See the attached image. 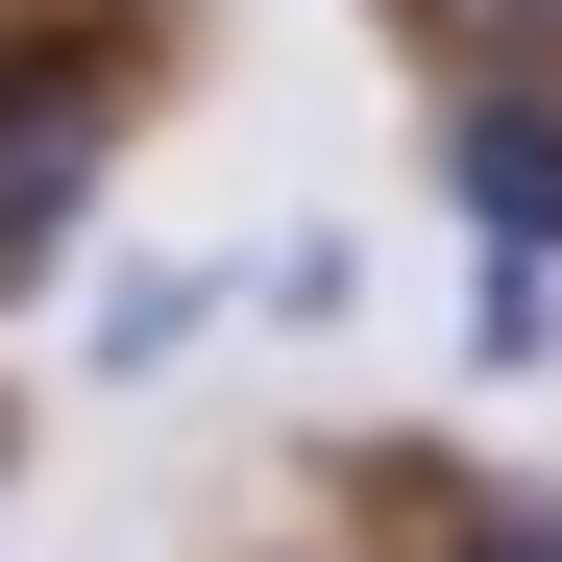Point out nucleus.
Segmentation results:
<instances>
[{"mask_svg":"<svg viewBox=\"0 0 562 562\" xmlns=\"http://www.w3.org/2000/svg\"><path fill=\"white\" fill-rule=\"evenodd\" d=\"M440 196L490 269H562V74H490V99H440Z\"/></svg>","mask_w":562,"mask_h":562,"instance_id":"2","label":"nucleus"},{"mask_svg":"<svg viewBox=\"0 0 562 562\" xmlns=\"http://www.w3.org/2000/svg\"><path fill=\"white\" fill-rule=\"evenodd\" d=\"M416 562H562V490H440Z\"/></svg>","mask_w":562,"mask_h":562,"instance_id":"5","label":"nucleus"},{"mask_svg":"<svg viewBox=\"0 0 562 562\" xmlns=\"http://www.w3.org/2000/svg\"><path fill=\"white\" fill-rule=\"evenodd\" d=\"M392 25L440 49V99H490V74H562V0H392Z\"/></svg>","mask_w":562,"mask_h":562,"instance_id":"3","label":"nucleus"},{"mask_svg":"<svg viewBox=\"0 0 562 562\" xmlns=\"http://www.w3.org/2000/svg\"><path fill=\"white\" fill-rule=\"evenodd\" d=\"M147 123V0H0V294H49Z\"/></svg>","mask_w":562,"mask_h":562,"instance_id":"1","label":"nucleus"},{"mask_svg":"<svg viewBox=\"0 0 562 562\" xmlns=\"http://www.w3.org/2000/svg\"><path fill=\"white\" fill-rule=\"evenodd\" d=\"M0 464H25V440H0Z\"/></svg>","mask_w":562,"mask_h":562,"instance_id":"7","label":"nucleus"},{"mask_svg":"<svg viewBox=\"0 0 562 562\" xmlns=\"http://www.w3.org/2000/svg\"><path fill=\"white\" fill-rule=\"evenodd\" d=\"M171 342H221V269H123L99 294V367H171Z\"/></svg>","mask_w":562,"mask_h":562,"instance_id":"4","label":"nucleus"},{"mask_svg":"<svg viewBox=\"0 0 562 562\" xmlns=\"http://www.w3.org/2000/svg\"><path fill=\"white\" fill-rule=\"evenodd\" d=\"M562 342V269H464V367H538Z\"/></svg>","mask_w":562,"mask_h":562,"instance_id":"6","label":"nucleus"}]
</instances>
